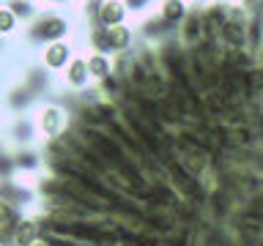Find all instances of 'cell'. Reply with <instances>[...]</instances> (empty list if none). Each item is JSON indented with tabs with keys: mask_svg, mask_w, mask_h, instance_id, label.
<instances>
[{
	"mask_svg": "<svg viewBox=\"0 0 263 246\" xmlns=\"http://www.w3.org/2000/svg\"><path fill=\"white\" fill-rule=\"evenodd\" d=\"M85 55V63H88V71H90V79L102 82L104 77L115 74V63H112V55H102V52H82Z\"/></svg>",
	"mask_w": 263,
	"mask_h": 246,
	"instance_id": "30bf717a",
	"label": "cell"
},
{
	"mask_svg": "<svg viewBox=\"0 0 263 246\" xmlns=\"http://www.w3.org/2000/svg\"><path fill=\"white\" fill-rule=\"evenodd\" d=\"M219 44L228 52H238V49H247V44H250V36H247V14L238 6H230L228 22L219 30Z\"/></svg>",
	"mask_w": 263,
	"mask_h": 246,
	"instance_id": "3957f363",
	"label": "cell"
},
{
	"mask_svg": "<svg viewBox=\"0 0 263 246\" xmlns=\"http://www.w3.org/2000/svg\"><path fill=\"white\" fill-rule=\"evenodd\" d=\"M25 41H30L33 47L49 44V41H61L74 36V19L66 11H55V8H41L33 19L22 28Z\"/></svg>",
	"mask_w": 263,
	"mask_h": 246,
	"instance_id": "6da1fadb",
	"label": "cell"
},
{
	"mask_svg": "<svg viewBox=\"0 0 263 246\" xmlns=\"http://www.w3.org/2000/svg\"><path fill=\"white\" fill-rule=\"evenodd\" d=\"M33 123H36L39 134L44 139H58L66 131V126H69V112L61 104H41L36 110Z\"/></svg>",
	"mask_w": 263,
	"mask_h": 246,
	"instance_id": "277c9868",
	"label": "cell"
},
{
	"mask_svg": "<svg viewBox=\"0 0 263 246\" xmlns=\"http://www.w3.org/2000/svg\"><path fill=\"white\" fill-rule=\"evenodd\" d=\"M16 224H20V211L11 200L0 197V230H16Z\"/></svg>",
	"mask_w": 263,
	"mask_h": 246,
	"instance_id": "5bb4252c",
	"label": "cell"
},
{
	"mask_svg": "<svg viewBox=\"0 0 263 246\" xmlns=\"http://www.w3.org/2000/svg\"><path fill=\"white\" fill-rule=\"evenodd\" d=\"M20 19H16V14L8 8L6 3H0V41H8L14 36H20Z\"/></svg>",
	"mask_w": 263,
	"mask_h": 246,
	"instance_id": "7c38bea8",
	"label": "cell"
},
{
	"mask_svg": "<svg viewBox=\"0 0 263 246\" xmlns=\"http://www.w3.org/2000/svg\"><path fill=\"white\" fill-rule=\"evenodd\" d=\"M39 8H55V11H63L66 3H74V0H36Z\"/></svg>",
	"mask_w": 263,
	"mask_h": 246,
	"instance_id": "2e32d148",
	"label": "cell"
},
{
	"mask_svg": "<svg viewBox=\"0 0 263 246\" xmlns=\"http://www.w3.org/2000/svg\"><path fill=\"white\" fill-rule=\"evenodd\" d=\"M3 3L11 8V11L16 14V19H20L22 25H28L33 16H36L41 8H39V3L36 0H3Z\"/></svg>",
	"mask_w": 263,
	"mask_h": 246,
	"instance_id": "4fadbf2b",
	"label": "cell"
},
{
	"mask_svg": "<svg viewBox=\"0 0 263 246\" xmlns=\"http://www.w3.org/2000/svg\"><path fill=\"white\" fill-rule=\"evenodd\" d=\"M58 82H61L63 90H69V93H82V90H88L90 85H93L88 63H85V55L82 52L74 55L71 63L63 69V74H58Z\"/></svg>",
	"mask_w": 263,
	"mask_h": 246,
	"instance_id": "5b68a950",
	"label": "cell"
},
{
	"mask_svg": "<svg viewBox=\"0 0 263 246\" xmlns=\"http://www.w3.org/2000/svg\"><path fill=\"white\" fill-rule=\"evenodd\" d=\"M36 241H41V221L20 219V224L14 230V246H33Z\"/></svg>",
	"mask_w": 263,
	"mask_h": 246,
	"instance_id": "8fae6325",
	"label": "cell"
},
{
	"mask_svg": "<svg viewBox=\"0 0 263 246\" xmlns=\"http://www.w3.org/2000/svg\"><path fill=\"white\" fill-rule=\"evenodd\" d=\"M0 49H3V41H0Z\"/></svg>",
	"mask_w": 263,
	"mask_h": 246,
	"instance_id": "e0dca14e",
	"label": "cell"
},
{
	"mask_svg": "<svg viewBox=\"0 0 263 246\" xmlns=\"http://www.w3.org/2000/svg\"><path fill=\"white\" fill-rule=\"evenodd\" d=\"M129 6L123 0H102L96 11V25L102 28H112V25H126L129 19Z\"/></svg>",
	"mask_w": 263,
	"mask_h": 246,
	"instance_id": "52a82bcc",
	"label": "cell"
},
{
	"mask_svg": "<svg viewBox=\"0 0 263 246\" xmlns=\"http://www.w3.org/2000/svg\"><path fill=\"white\" fill-rule=\"evenodd\" d=\"M176 41L186 52L200 47L203 41V19H200V6H192V11L186 14V19L176 28Z\"/></svg>",
	"mask_w": 263,
	"mask_h": 246,
	"instance_id": "8992f818",
	"label": "cell"
},
{
	"mask_svg": "<svg viewBox=\"0 0 263 246\" xmlns=\"http://www.w3.org/2000/svg\"><path fill=\"white\" fill-rule=\"evenodd\" d=\"M77 55V44L74 38H61V41H49V44H41L36 52V63L44 69L47 74H63V69L71 63V57Z\"/></svg>",
	"mask_w": 263,
	"mask_h": 246,
	"instance_id": "7a4b0ae2",
	"label": "cell"
},
{
	"mask_svg": "<svg viewBox=\"0 0 263 246\" xmlns=\"http://www.w3.org/2000/svg\"><path fill=\"white\" fill-rule=\"evenodd\" d=\"M107 38H110V49L112 55H123V52H135V41H137V30L132 25H112V28H104Z\"/></svg>",
	"mask_w": 263,
	"mask_h": 246,
	"instance_id": "ba28073f",
	"label": "cell"
},
{
	"mask_svg": "<svg viewBox=\"0 0 263 246\" xmlns=\"http://www.w3.org/2000/svg\"><path fill=\"white\" fill-rule=\"evenodd\" d=\"M189 11H192V3H189V0H156V14H159L170 28H178V25L186 19Z\"/></svg>",
	"mask_w": 263,
	"mask_h": 246,
	"instance_id": "9c48e42d",
	"label": "cell"
},
{
	"mask_svg": "<svg viewBox=\"0 0 263 246\" xmlns=\"http://www.w3.org/2000/svg\"><path fill=\"white\" fill-rule=\"evenodd\" d=\"M123 3L129 6L132 16H145V14H151V0H123Z\"/></svg>",
	"mask_w": 263,
	"mask_h": 246,
	"instance_id": "9a60e30c",
	"label": "cell"
}]
</instances>
